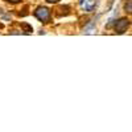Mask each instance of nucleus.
Wrapping results in <instances>:
<instances>
[{"label": "nucleus", "mask_w": 132, "mask_h": 132, "mask_svg": "<svg viewBox=\"0 0 132 132\" xmlns=\"http://www.w3.org/2000/svg\"><path fill=\"white\" fill-rule=\"evenodd\" d=\"M46 2H48V3H52V4H53V3H58L60 0H46Z\"/></svg>", "instance_id": "obj_6"}, {"label": "nucleus", "mask_w": 132, "mask_h": 132, "mask_svg": "<svg viewBox=\"0 0 132 132\" xmlns=\"http://www.w3.org/2000/svg\"><path fill=\"white\" fill-rule=\"evenodd\" d=\"M124 9L127 11V12H132V4H131V2H128V3L124 5Z\"/></svg>", "instance_id": "obj_4"}, {"label": "nucleus", "mask_w": 132, "mask_h": 132, "mask_svg": "<svg viewBox=\"0 0 132 132\" xmlns=\"http://www.w3.org/2000/svg\"><path fill=\"white\" fill-rule=\"evenodd\" d=\"M35 16L42 23H49L50 21V11L46 7H38L35 11Z\"/></svg>", "instance_id": "obj_1"}, {"label": "nucleus", "mask_w": 132, "mask_h": 132, "mask_svg": "<svg viewBox=\"0 0 132 132\" xmlns=\"http://www.w3.org/2000/svg\"><path fill=\"white\" fill-rule=\"evenodd\" d=\"M129 27V20L123 17V19H120L116 21V24H115V32L118 33V35H123L124 32H127Z\"/></svg>", "instance_id": "obj_2"}, {"label": "nucleus", "mask_w": 132, "mask_h": 132, "mask_svg": "<svg viewBox=\"0 0 132 132\" xmlns=\"http://www.w3.org/2000/svg\"><path fill=\"white\" fill-rule=\"evenodd\" d=\"M81 5L86 12H91L96 7V0H81Z\"/></svg>", "instance_id": "obj_3"}, {"label": "nucleus", "mask_w": 132, "mask_h": 132, "mask_svg": "<svg viewBox=\"0 0 132 132\" xmlns=\"http://www.w3.org/2000/svg\"><path fill=\"white\" fill-rule=\"evenodd\" d=\"M8 3H12V4H16V3H20L21 0H7Z\"/></svg>", "instance_id": "obj_5"}]
</instances>
